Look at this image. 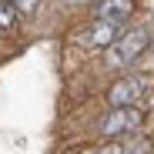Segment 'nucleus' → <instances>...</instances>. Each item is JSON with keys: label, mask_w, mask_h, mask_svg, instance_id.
<instances>
[{"label": "nucleus", "mask_w": 154, "mask_h": 154, "mask_svg": "<svg viewBox=\"0 0 154 154\" xmlns=\"http://www.w3.org/2000/svg\"><path fill=\"white\" fill-rule=\"evenodd\" d=\"M147 30H124L111 47H107V67H114V70H124V67H131V64H137V57L144 54V47H147Z\"/></svg>", "instance_id": "obj_1"}, {"label": "nucleus", "mask_w": 154, "mask_h": 154, "mask_svg": "<svg viewBox=\"0 0 154 154\" xmlns=\"http://www.w3.org/2000/svg\"><path fill=\"white\" fill-rule=\"evenodd\" d=\"M144 94H147V77H137V74H127V77H121L117 84L107 87L111 107H137V100Z\"/></svg>", "instance_id": "obj_2"}, {"label": "nucleus", "mask_w": 154, "mask_h": 154, "mask_svg": "<svg viewBox=\"0 0 154 154\" xmlns=\"http://www.w3.org/2000/svg\"><path fill=\"white\" fill-rule=\"evenodd\" d=\"M141 111L137 107H114L111 114H104V121H100V134L104 137H121V134H131L141 127Z\"/></svg>", "instance_id": "obj_3"}, {"label": "nucleus", "mask_w": 154, "mask_h": 154, "mask_svg": "<svg viewBox=\"0 0 154 154\" xmlns=\"http://www.w3.org/2000/svg\"><path fill=\"white\" fill-rule=\"evenodd\" d=\"M124 34V23H114V20H94L87 30H81V44L87 47H111L117 37Z\"/></svg>", "instance_id": "obj_4"}, {"label": "nucleus", "mask_w": 154, "mask_h": 154, "mask_svg": "<svg viewBox=\"0 0 154 154\" xmlns=\"http://www.w3.org/2000/svg\"><path fill=\"white\" fill-rule=\"evenodd\" d=\"M131 14H134V0H97L94 7L97 20H114V23H124Z\"/></svg>", "instance_id": "obj_5"}, {"label": "nucleus", "mask_w": 154, "mask_h": 154, "mask_svg": "<svg viewBox=\"0 0 154 154\" xmlns=\"http://www.w3.org/2000/svg\"><path fill=\"white\" fill-rule=\"evenodd\" d=\"M14 23H17V10H14L10 4H0V34L10 30Z\"/></svg>", "instance_id": "obj_6"}, {"label": "nucleus", "mask_w": 154, "mask_h": 154, "mask_svg": "<svg viewBox=\"0 0 154 154\" xmlns=\"http://www.w3.org/2000/svg\"><path fill=\"white\" fill-rule=\"evenodd\" d=\"M37 4H40V0H10V7H14V10H34Z\"/></svg>", "instance_id": "obj_7"}, {"label": "nucleus", "mask_w": 154, "mask_h": 154, "mask_svg": "<svg viewBox=\"0 0 154 154\" xmlns=\"http://www.w3.org/2000/svg\"><path fill=\"white\" fill-rule=\"evenodd\" d=\"M94 154H121L117 147H100V151H94Z\"/></svg>", "instance_id": "obj_8"}, {"label": "nucleus", "mask_w": 154, "mask_h": 154, "mask_svg": "<svg viewBox=\"0 0 154 154\" xmlns=\"http://www.w3.org/2000/svg\"><path fill=\"white\" fill-rule=\"evenodd\" d=\"M74 4H87V0H74Z\"/></svg>", "instance_id": "obj_9"}, {"label": "nucleus", "mask_w": 154, "mask_h": 154, "mask_svg": "<svg viewBox=\"0 0 154 154\" xmlns=\"http://www.w3.org/2000/svg\"><path fill=\"white\" fill-rule=\"evenodd\" d=\"M0 4H10V0H0Z\"/></svg>", "instance_id": "obj_10"}]
</instances>
